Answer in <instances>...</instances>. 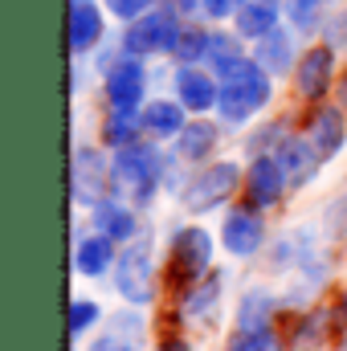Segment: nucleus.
I'll list each match as a JSON object with an SVG mask.
<instances>
[{
	"instance_id": "26",
	"label": "nucleus",
	"mask_w": 347,
	"mask_h": 351,
	"mask_svg": "<svg viewBox=\"0 0 347 351\" xmlns=\"http://www.w3.org/2000/svg\"><path fill=\"white\" fill-rule=\"evenodd\" d=\"M229 351H282V343L270 327H258V331H241Z\"/></svg>"
},
{
	"instance_id": "14",
	"label": "nucleus",
	"mask_w": 347,
	"mask_h": 351,
	"mask_svg": "<svg viewBox=\"0 0 347 351\" xmlns=\"http://www.w3.org/2000/svg\"><path fill=\"white\" fill-rule=\"evenodd\" d=\"M307 139L315 143V152L323 156V160H331L339 147H344V119H339V110H319L315 119H311V131H307Z\"/></svg>"
},
{
	"instance_id": "17",
	"label": "nucleus",
	"mask_w": 347,
	"mask_h": 351,
	"mask_svg": "<svg viewBox=\"0 0 347 351\" xmlns=\"http://www.w3.org/2000/svg\"><path fill=\"white\" fill-rule=\"evenodd\" d=\"M176 90H180V102L184 106H192V110H208L217 98H221V90L213 86V78L208 74H200V70H180V78H176Z\"/></svg>"
},
{
	"instance_id": "31",
	"label": "nucleus",
	"mask_w": 347,
	"mask_h": 351,
	"mask_svg": "<svg viewBox=\"0 0 347 351\" xmlns=\"http://www.w3.org/2000/svg\"><path fill=\"white\" fill-rule=\"evenodd\" d=\"M106 4H110V12H115V16L131 21V16H139V12H143L152 0H106Z\"/></svg>"
},
{
	"instance_id": "13",
	"label": "nucleus",
	"mask_w": 347,
	"mask_h": 351,
	"mask_svg": "<svg viewBox=\"0 0 347 351\" xmlns=\"http://www.w3.org/2000/svg\"><path fill=\"white\" fill-rule=\"evenodd\" d=\"M331 49H311L302 62H298V90L307 98H323L327 82H331Z\"/></svg>"
},
{
	"instance_id": "10",
	"label": "nucleus",
	"mask_w": 347,
	"mask_h": 351,
	"mask_svg": "<svg viewBox=\"0 0 347 351\" xmlns=\"http://www.w3.org/2000/svg\"><path fill=\"white\" fill-rule=\"evenodd\" d=\"M282 188H286V172H282V164H278L274 156L254 160V168H250V200L265 208V204H274V200L282 196Z\"/></svg>"
},
{
	"instance_id": "8",
	"label": "nucleus",
	"mask_w": 347,
	"mask_h": 351,
	"mask_svg": "<svg viewBox=\"0 0 347 351\" xmlns=\"http://www.w3.org/2000/svg\"><path fill=\"white\" fill-rule=\"evenodd\" d=\"M106 98H110V110H135L139 98H143V66L139 62H119L106 74Z\"/></svg>"
},
{
	"instance_id": "33",
	"label": "nucleus",
	"mask_w": 347,
	"mask_h": 351,
	"mask_svg": "<svg viewBox=\"0 0 347 351\" xmlns=\"http://www.w3.org/2000/svg\"><path fill=\"white\" fill-rule=\"evenodd\" d=\"M315 8H319V0H294V4H290V16H294L298 25H311Z\"/></svg>"
},
{
	"instance_id": "25",
	"label": "nucleus",
	"mask_w": 347,
	"mask_h": 351,
	"mask_svg": "<svg viewBox=\"0 0 347 351\" xmlns=\"http://www.w3.org/2000/svg\"><path fill=\"white\" fill-rule=\"evenodd\" d=\"M208 45H213V37H208L204 29H184L180 41H176V53H180L184 62H196V58L208 53Z\"/></svg>"
},
{
	"instance_id": "35",
	"label": "nucleus",
	"mask_w": 347,
	"mask_h": 351,
	"mask_svg": "<svg viewBox=\"0 0 347 351\" xmlns=\"http://www.w3.org/2000/svg\"><path fill=\"white\" fill-rule=\"evenodd\" d=\"M344 102H347V74H344Z\"/></svg>"
},
{
	"instance_id": "11",
	"label": "nucleus",
	"mask_w": 347,
	"mask_h": 351,
	"mask_svg": "<svg viewBox=\"0 0 347 351\" xmlns=\"http://www.w3.org/2000/svg\"><path fill=\"white\" fill-rule=\"evenodd\" d=\"M98 37H102V12L94 4H86V0H74L70 4V49L82 53Z\"/></svg>"
},
{
	"instance_id": "18",
	"label": "nucleus",
	"mask_w": 347,
	"mask_h": 351,
	"mask_svg": "<svg viewBox=\"0 0 347 351\" xmlns=\"http://www.w3.org/2000/svg\"><path fill=\"white\" fill-rule=\"evenodd\" d=\"M94 221H98V233H106L115 241H131V233H135V217L123 204H110V200L94 204Z\"/></svg>"
},
{
	"instance_id": "6",
	"label": "nucleus",
	"mask_w": 347,
	"mask_h": 351,
	"mask_svg": "<svg viewBox=\"0 0 347 351\" xmlns=\"http://www.w3.org/2000/svg\"><path fill=\"white\" fill-rule=\"evenodd\" d=\"M233 188H237V168H233V164H213V168H204V172L188 184L184 204H188L192 213H208V208H217L221 200H229Z\"/></svg>"
},
{
	"instance_id": "12",
	"label": "nucleus",
	"mask_w": 347,
	"mask_h": 351,
	"mask_svg": "<svg viewBox=\"0 0 347 351\" xmlns=\"http://www.w3.org/2000/svg\"><path fill=\"white\" fill-rule=\"evenodd\" d=\"M261 245V221L254 213H233L225 221V250L237 254V258H250Z\"/></svg>"
},
{
	"instance_id": "19",
	"label": "nucleus",
	"mask_w": 347,
	"mask_h": 351,
	"mask_svg": "<svg viewBox=\"0 0 347 351\" xmlns=\"http://www.w3.org/2000/svg\"><path fill=\"white\" fill-rule=\"evenodd\" d=\"M274 21H278V0H250V4L237 12V29H241L246 37H261V33H270Z\"/></svg>"
},
{
	"instance_id": "4",
	"label": "nucleus",
	"mask_w": 347,
	"mask_h": 351,
	"mask_svg": "<svg viewBox=\"0 0 347 351\" xmlns=\"http://www.w3.org/2000/svg\"><path fill=\"white\" fill-rule=\"evenodd\" d=\"M208 258H213V241H208L204 229H184V233H176V241H172V282H180V286L196 282V278L208 269Z\"/></svg>"
},
{
	"instance_id": "15",
	"label": "nucleus",
	"mask_w": 347,
	"mask_h": 351,
	"mask_svg": "<svg viewBox=\"0 0 347 351\" xmlns=\"http://www.w3.org/2000/svg\"><path fill=\"white\" fill-rule=\"evenodd\" d=\"M139 339H143V323L135 315H115L110 331L98 335L90 343V351H139Z\"/></svg>"
},
{
	"instance_id": "2",
	"label": "nucleus",
	"mask_w": 347,
	"mask_h": 351,
	"mask_svg": "<svg viewBox=\"0 0 347 351\" xmlns=\"http://www.w3.org/2000/svg\"><path fill=\"white\" fill-rule=\"evenodd\" d=\"M160 176H164L160 152L131 143V147L119 152L110 180H115V192H123V196H131V200H152V192L160 188Z\"/></svg>"
},
{
	"instance_id": "1",
	"label": "nucleus",
	"mask_w": 347,
	"mask_h": 351,
	"mask_svg": "<svg viewBox=\"0 0 347 351\" xmlns=\"http://www.w3.org/2000/svg\"><path fill=\"white\" fill-rule=\"evenodd\" d=\"M265 98H270V82H265L258 62H233L225 70V86H221L217 106H221V114L229 123H241V119H250L258 110Z\"/></svg>"
},
{
	"instance_id": "7",
	"label": "nucleus",
	"mask_w": 347,
	"mask_h": 351,
	"mask_svg": "<svg viewBox=\"0 0 347 351\" xmlns=\"http://www.w3.org/2000/svg\"><path fill=\"white\" fill-rule=\"evenodd\" d=\"M102 184H106L102 156L94 147H78L70 160V196L78 204H102Z\"/></svg>"
},
{
	"instance_id": "21",
	"label": "nucleus",
	"mask_w": 347,
	"mask_h": 351,
	"mask_svg": "<svg viewBox=\"0 0 347 351\" xmlns=\"http://www.w3.org/2000/svg\"><path fill=\"white\" fill-rule=\"evenodd\" d=\"M258 62L265 70H286L290 66V41L282 29H270L258 37Z\"/></svg>"
},
{
	"instance_id": "9",
	"label": "nucleus",
	"mask_w": 347,
	"mask_h": 351,
	"mask_svg": "<svg viewBox=\"0 0 347 351\" xmlns=\"http://www.w3.org/2000/svg\"><path fill=\"white\" fill-rule=\"evenodd\" d=\"M319 160H323V156L315 152L311 139H286L282 152H278V164H282V172H286L290 184H307V180L315 176V168H319Z\"/></svg>"
},
{
	"instance_id": "24",
	"label": "nucleus",
	"mask_w": 347,
	"mask_h": 351,
	"mask_svg": "<svg viewBox=\"0 0 347 351\" xmlns=\"http://www.w3.org/2000/svg\"><path fill=\"white\" fill-rule=\"evenodd\" d=\"M217 298H221V274H208V282H200V286L188 294V315H192V319H213Z\"/></svg>"
},
{
	"instance_id": "22",
	"label": "nucleus",
	"mask_w": 347,
	"mask_h": 351,
	"mask_svg": "<svg viewBox=\"0 0 347 351\" xmlns=\"http://www.w3.org/2000/svg\"><path fill=\"white\" fill-rule=\"evenodd\" d=\"M213 143H217V127H208V123H196V127L180 131V156L184 160H204L213 152Z\"/></svg>"
},
{
	"instance_id": "27",
	"label": "nucleus",
	"mask_w": 347,
	"mask_h": 351,
	"mask_svg": "<svg viewBox=\"0 0 347 351\" xmlns=\"http://www.w3.org/2000/svg\"><path fill=\"white\" fill-rule=\"evenodd\" d=\"M135 135V110H110V123H106V139L115 147H127V139Z\"/></svg>"
},
{
	"instance_id": "3",
	"label": "nucleus",
	"mask_w": 347,
	"mask_h": 351,
	"mask_svg": "<svg viewBox=\"0 0 347 351\" xmlns=\"http://www.w3.org/2000/svg\"><path fill=\"white\" fill-rule=\"evenodd\" d=\"M115 282H119V294L135 306L152 302L156 294V265H152V241H135L123 258H119V269H115Z\"/></svg>"
},
{
	"instance_id": "32",
	"label": "nucleus",
	"mask_w": 347,
	"mask_h": 351,
	"mask_svg": "<svg viewBox=\"0 0 347 351\" xmlns=\"http://www.w3.org/2000/svg\"><path fill=\"white\" fill-rule=\"evenodd\" d=\"M246 0H204V12L208 16H229V12H241Z\"/></svg>"
},
{
	"instance_id": "20",
	"label": "nucleus",
	"mask_w": 347,
	"mask_h": 351,
	"mask_svg": "<svg viewBox=\"0 0 347 351\" xmlns=\"http://www.w3.org/2000/svg\"><path fill=\"white\" fill-rule=\"evenodd\" d=\"M143 127L152 135H180L184 131V110L176 102H152L143 110Z\"/></svg>"
},
{
	"instance_id": "29",
	"label": "nucleus",
	"mask_w": 347,
	"mask_h": 351,
	"mask_svg": "<svg viewBox=\"0 0 347 351\" xmlns=\"http://www.w3.org/2000/svg\"><path fill=\"white\" fill-rule=\"evenodd\" d=\"M319 331H323V315H311V319L302 323L298 339H294V351H315V343H319Z\"/></svg>"
},
{
	"instance_id": "30",
	"label": "nucleus",
	"mask_w": 347,
	"mask_h": 351,
	"mask_svg": "<svg viewBox=\"0 0 347 351\" xmlns=\"http://www.w3.org/2000/svg\"><path fill=\"white\" fill-rule=\"evenodd\" d=\"M208 58H213L221 70H229L233 62H241V58H237V45H233V41H225V37H213V45H208Z\"/></svg>"
},
{
	"instance_id": "23",
	"label": "nucleus",
	"mask_w": 347,
	"mask_h": 351,
	"mask_svg": "<svg viewBox=\"0 0 347 351\" xmlns=\"http://www.w3.org/2000/svg\"><path fill=\"white\" fill-rule=\"evenodd\" d=\"M270 311H274V298H270L265 290H250V294H246V302H241V311H237L241 331H258V327H265Z\"/></svg>"
},
{
	"instance_id": "28",
	"label": "nucleus",
	"mask_w": 347,
	"mask_h": 351,
	"mask_svg": "<svg viewBox=\"0 0 347 351\" xmlns=\"http://www.w3.org/2000/svg\"><path fill=\"white\" fill-rule=\"evenodd\" d=\"M94 323H98V306L86 302V298H74V302H70V331L82 335L86 327H94Z\"/></svg>"
},
{
	"instance_id": "5",
	"label": "nucleus",
	"mask_w": 347,
	"mask_h": 351,
	"mask_svg": "<svg viewBox=\"0 0 347 351\" xmlns=\"http://www.w3.org/2000/svg\"><path fill=\"white\" fill-rule=\"evenodd\" d=\"M184 29H176V16L172 12H147L139 16L131 29H127V49L131 53H164V49H176Z\"/></svg>"
},
{
	"instance_id": "16",
	"label": "nucleus",
	"mask_w": 347,
	"mask_h": 351,
	"mask_svg": "<svg viewBox=\"0 0 347 351\" xmlns=\"http://www.w3.org/2000/svg\"><path fill=\"white\" fill-rule=\"evenodd\" d=\"M115 262V237H106V233H94L86 237L82 245H78V254H74V265H78V274H86V278H98V274H106Z\"/></svg>"
},
{
	"instance_id": "34",
	"label": "nucleus",
	"mask_w": 347,
	"mask_h": 351,
	"mask_svg": "<svg viewBox=\"0 0 347 351\" xmlns=\"http://www.w3.org/2000/svg\"><path fill=\"white\" fill-rule=\"evenodd\" d=\"M160 351H188V348H184L180 339H172V343H164V348H160Z\"/></svg>"
}]
</instances>
